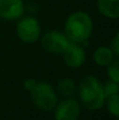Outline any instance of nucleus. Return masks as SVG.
Returning a JSON list of instances; mask_svg holds the SVG:
<instances>
[{"instance_id": "1", "label": "nucleus", "mask_w": 119, "mask_h": 120, "mask_svg": "<svg viewBox=\"0 0 119 120\" xmlns=\"http://www.w3.org/2000/svg\"><path fill=\"white\" fill-rule=\"evenodd\" d=\"M93 22L91 16L83 11H77L70 14L64 25V34L70 42L84 43L91 36Z\"/></svg>"}, {"instance_id": "2", "label": "nucleus", "mask_w": 119, "mask_h": 120, "mask_svg": "<svg viewBox=\"0 0 119 120\" xmlns=\"http://www.w3.org/2000/svg\"><path fill=\"white\" fill-rule=\"evenodd\" d=\"M78 96L84 107L91 111L99 110L105 101L103 84L95 76H85L79 82Z\"/></svg>"}, {"instance_id": "3", "label": "nucleus", "mask_w": 119, "mask_h": 120, "mask_svg": "<svg viewBox=\"0 0 119 120\" xmlns=\"http://www.w3.org/2000/svg\"><path fill=\"white\" fill-rule=\"evenodd\" d=\"M29 92L35 106L46 112L53 111L58 101L57 93L55 92L54 87L47 82H36V84Z\"/></svg>"}, {"instance_id": "4", "label": "nucleus", "mask_w": 119, "mask_h": 120, "mask_svg": "<svg viewBox=\"0 0 119 120\" xmlns=\"http://www.w3.org/2000/svg\"><path fill=\"white\" fill-rule=\"evenodd\" d=\"M16 35L25 43H34L40 39L41 26L34 16H21L16 25Z\"/></svg>"}, {"instance_id": "5", "label": "nucleus", "mask_w": 119, "mask_h": 120, "mask_svg": "<svg viewBox=\"0 0 119 120\" xmlns=\"http://www.w3.org/2000/svg\"><path fill=\"white\" fill-rule=\"evenodd\" d=\"M69 43L70 41L67 35L60 30H48L41 40L44 50L50 54H62Z\"/></svg>"}, {"instance_id": "6", "label": "nucleus", "mask_w": 119, "mask_h": 120, "mask_svg": "<svg viewBox=\"0 0 119 120\" xmlns=\"http://www.w3.org/2000/svg\"><path fill=\"white\" fill-rule=\"evenodd\" d=\"M53 111L55 120H77L81 114V105L76 99L69 97L57 101Z\"/></svg>"}, {"instance_id": "7", "label": "nucleus", "mask_w": 119, "mask_h": 120, "mask_svg": "<svg viewBox=\"0 0 119 120\" xmlns=\"http://www.w3.org/2000/svg\"><path fill=\"white\" fill-rule=\"evenodd\" d=\"M62 55H63L64 63L69 68H74V69L82 67L86 60L84 48L81 45V43H75V42H70L68 47L64 49V51L62 52Z\"/></svg>"}, {"instance_id": "8", "label": "nucleus", "mask_w": 119, "mask_h": 120, "mask_svg": "<svg viewBox=\"0 0 119 120\" xmlns=\"http://www.w3.org/2000/svg\"><path fill=\"white\" fill-rule=\"evenodd\" d=\"M25 4L22 0H0V18L6 21H15L23 16Z\"/></svg>"}, {"instance_id": "9", "label": "nucleus", "mask_w": 119, "mask_h": 120, "mask_svg": "<svg viewBox=\"0 0 119 120\" xmlns=\"http://www.w3.org/2000/svg\"><path fill=\"white\" fill-rule=\"evenodd\" d=\"M97 8L105 18L113 20L119 18V0H97Z\"/></svg>"}, {"instance_id": "10", "label": "nucleus", "mask_w": 119, "mask_h": 120, "mask_svg": "<svg viewBox=\"0 0 119 120\" xmlns=\"http://www.w3.org/2000/svg\"><path fill=\"white\" fill-rule=\"evenodd\" d=\"M115 60V54L110 49V47H98L93 51V61L99 67H107Z\"/></svg>"}, {"instance_id": "11", "label": "nucleus", "mask_w": 119, "mask_h": 120, "mask_svg": "<svg viewBox=\"0 0 119 120\" xmlns=\"http://www.w3.org/2000/svg\"><path fill=\"white\" fill-rule=\"evenodd\" d=\"M57 90L62 96L69 98V97L74 96V93L76 91V85H75L74 80L70 78H62L57 83Z\"/></svg>"}, {"instance_id": "12", "label": "nucleus", "mask_w": 119, "mask_h": 120, "mask_svg": "<svg viewBox=\"0 0 119 120\" xmlns=\"http://www.w3.org/2000/svg\"><path fill=\"white\" fill-rule=\"evenodd\" d=\"M119 94H112V96H109L105 98V101L104 104H106V107H107V111L113 116V117H118L119 114Z\"/></svg>"}, {"instance_id": "13", "label": "nucleus", "mask_w": 119, "mask_h": 120, "mask_svg": "<svg viewBox=\"0 0 119 120\" xmlns=\"http://www.w3.org/2000/svg\"><path fill=\"white\" fill-rule=\"evenodd\" d=\"M107 76L111 80L119 83V65L117 60H113V62L107 65Z\"/></svg>"}, {"instance_id": "14", "label": "nucleus", "mask_w": 119, "mask_h": 120, "mask_svg": "<svg viewBox=\"0 0 119 120\" xmlns=\"http://www.w3.org/2000/svg\"><path fill=\"white\" fill-rule=\"evenodd\" d=\"M103 90H104V94H105V98L109 97V96H112V94H117L119 91V86L117 82H113V80H107L104 85H103Z\"/></svg>"}, {"instance_id": "15", "label": "nucleus", "mask_w": 119, "mask_h": 120, "mask_svg": "<svg viewBox=\"0 0 119 120\" xmlns=\"http://www.w3.org/2000/svg\"><path fill=\"white\" fill-rule=\"evenodd\" d=\"M110 49L112 50V52L115 54V56H118L119 55V34H116V35H115L113 40L111 42Z\"/></svg>"}, {"instance_id": "16", "label": "nucleus", "mask_w": 119, "mask_h": 120, "mask_svg": "<svg viewBox=\"0 0 119 120\" xmlns=\"http://www.w3.org/2000/svg\"><path fill=\"white\" fill-rule=\"evenodd\" d=\"M36 84V80L33 79V78H28V79L25 80V83H23V86H25V89L26 90H28V91H31L33 87H34V85Z\"/></svg>"}]
</instances>
